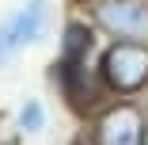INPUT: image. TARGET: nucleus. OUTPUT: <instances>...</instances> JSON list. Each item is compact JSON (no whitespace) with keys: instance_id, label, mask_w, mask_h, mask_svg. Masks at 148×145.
I'll list each match as a JSON object with an SVG mask.
<instances>
[{"instance_id":"nucleus-1","label":"nucleus","mask_w":148,"mask_h":145,"mask_svg":"<svg viewBox=\"0 0 148 145\" xmlns=\"http://www.w3.org/2000/svg\"><path fill=\"white\" fill-rule=\"evenodd\" d=\"M95 73L110 99H144L148 96V42L106 38L95 53Z\"/></svg>"},{"instance_id":"nucleus-2","label":"nucleus","mask_w":148,"mask_h":145,"mask_svg":"<svg viewBox=\"0 0 148 145\" xmlns=\"http://www.w3.org/2000/svg\"><path fill=\"white\" fill-rule=\"evenodd\" d=\"M53 23V0H23L0 19V73L12 69L27 50H34Z\"/></svg>"},{"instance_id":"nucleus-3","label":"nucleus","mask_w":148,"mask_h":145,"mask_svg":"<svg viewBox=\"0 0 148 145\" xmlns=\"http://www.w3.org/2000/svg\"><path fill=\"white\" fill-rule=\"evenodd\" d=\"M144 122V99H106L87 119V145H140Z\"/></svg>"},{"instance_id":"nucleus-4","label":"nucleus","mask_w":148,"mask_h":145,"mask_svg":"<svg viewBox=\"0 0 148 145\" xmlns=\"http://www.w3.org/2000/svg\"><path fill=\"white\" fill-rule=\"evenodd\" d=\"M49 76H53L57 96H61L69 103V111H76L80 119H91L110 99L106 88H103V80H99V73H95V61H53Z\"/></svg>"},{"instance_id":"nucleus-5","label":"nucleus","mask_w":148,"mask_h":145,"mask_svg":"<svg viewBox=\"0 0 148 145\" xmlns=\"http://www.w3.org/2000/svg\"><path fill=\"white\" fill-rule=\"evenodd\" d=\"M87 19L103 38L148 42V0H87Z\"/></svg>"},{"instance_id":"nucleus-6","label":"nucleus","mask_w":148,"mask_h":145,"mask_svg":"<svg viewBox=\"0 0 148 145\" xmlns=\"http://www.w3.org/2000/svg\"><path fill=\"white\" fill-rule=\"evenodd\" d=\"M103 46V35L87 15H69L57 35V61H95Z\"/></svg>"},{"instance_id":"nucleus-7","label":"nucleus","mask_w":148,"mask_h":145,"mask_svg":"<svg viewBox=\"0 0 148 145\" xmlns=\"http://www.w3.org/2000/svg\"><path fill=\"white\" fill-rule=\"evenodd\" d=\"M12 122H15V130H19L23 137H31V134H42V130L49 126V111H46V103H42L38 96H31V99H23V103L15 107Z\"/></svg>"},{"instance_id":"nucleus-8","label":"nucleus","mask_w":148,"mask_h":145,"mask_svg":"<svg viewBox=\"0 0 148 145\" xmlns=\"http://www.w3.org/2000/svg\"><path fill=\"white\" fill-rule=\"evenodd\" d=\"M140 145H148V122H144V137H140Z\"/></svg>"}]
</instances>
